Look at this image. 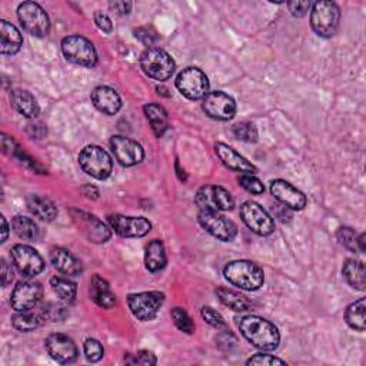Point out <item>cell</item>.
I'll return each instance as SVG.
<instances>
[{
	"label": "cell",
	"mask_w": 366,
	"mask_h": 366,
	"mask_svg": "<svg viewBox=\"0 0 366 366\" xmlns=\"http://www.w3.org/2000/svg\"><path fill=\"white\" fill-rule=\"evenodd\" d=\"M135 36L136 39H139L143 45H147V46H152L156 41H158V36H156V32L152 27H139L135 30Z\"/></svg>",
	"instance_id": "ee69618b"
},
{
	"label": "cell",
	"mask_w": 366,
	"mask_h": 366,
	"mask_svg": "<svg viewBox=\"0 0 366 366\" xmlns=\"http://www.w3.org/2000/svg\"><path fill=\"white\" fill-rule=\"evenodd\" d=\"M49 258L53 268L68 277H76L82 272V263L68 249L52 248Z\"/></svg>",
	"instance_id": "603a6c76"
},
{
	"label": "cell",
	"mask_w": 366,
	"mask_h": 366,
	"mask_svg": "<svg viewBox=\"0 0 366 366\" xmlns=\"http://www.w3.org/2000/svg\"><path fill=\"white\" fill-rule=\"evenodd\" d=\"M62 53L69 62L85 66L95 68L98 64V52L89 39L80 35H72L62 41Z\"/></svg>",
	"instance_id": "5b68a950"
},
{
	"label": "cell",
	"mask_w": 366,
	"mask_h": 366,
	"mask_svg": "<svg viewBox=\"0 0 366 366\" xmlns=\"http://www.w3.org/2000/svg\"><path fill=\"white\" fill-rule=\"evenodd\" d=\"M45 348L59 363H73L78 359V346L68 335L52 333L45 341Z\"/></svg>",
	"instance_id": "ac0fdd59"
},
{
	"label": "cell",
	"mask_w": 366,
	"mask_h": 366,
	"mask_svg": "<svg viewBox=\"0 0 366 366\" xmlns=\"http://www.w3.org/2000/svg\"><path fill=\"white\" fill-rule=\"evenodd\" d=\"M195 203L200 209H212V210H232L235 206V199L222 186L217 185H206L200 188L195 196Z\"/></svg>",
	"instance_id": "9a60e30c"
},
{
	"label": "cell",
	"mask_w": 366,
	"mask_h": 366,
	"mask_svg": "<svg viewBox=\"0 0 366 366\" xmlns=\"http://www.w3.org/2000/svg\"><path fill=\"white\" fill-rule=\"evenodd\" d=\"M143 113L149 122L152 131H154V133L158 138H162L169 126L168 113L165 108L158 103H147L143 106Z\"/></svg>",
	"instance_id": "83f0119b"
},
{
	"label": "cell",
	"mask_w": 366,
	"mask_h": 366,
	"mask_svg": "<svg viewBox=\"0 0 366 366\" xmlns=\"http://www.w3.org/2000/svg\"><path fill=\"white\" fill-rule=\"evenodd\" d=\"M17 17L27 34L45 38L50 32V19L43 8L35 2H23L17 8Z\"/></svg>",
	"instance_id": "52a82bcc"
},
{
	"label": "cell",
	"mask_w": 366,
	"mask_h": 366,
	"mask_svg": "<svg viewBox=\"0 0 366 366\" xmlns=\"http://www.w3.org/2000/svg\"><path fill=\"white\" fill-rule=\"evenodd\" d=\"M90 298L98 307L103 309H110L116 307V295L110 291L108 281H105L99 274H95L90 281Z\"/></svg>",
	"instance_id": "d4e9b609"
},
{
	"label": "cell",
	"mask_w": 366,
	"mask_h": 366,
	"mask_svg": "<svg viewBox=\"0 0 366 366\" xmlns=\"http://www.w3.org/2000/svg\"><path fill=\"white\" fill-rule=\"evenodd\" d=\"M13 279V273L9 269L8 263L5 261H2V285L8 286V284Z\"/></svg>",
	"instance_id": "681fc988"
},
{
	"label": "cell",
	"mask_w": 366,
	"mask_h": 366,
	"mask_svg": "<svg viewBox=\"0 0 366 366\" xmlns=\"http://www.w3.org/2000/svg\"><path fill=\"white\" fill-rule=\"evenodd\" d=\"M92 103L103 115H116L122 108V99L117 92L109 86H98L92 92Z\"/></svg>",
	"instance_id": "44dd1931"
},
{
	"label": "cell",
	"mask_w": 366,
	"mask_h": 366,
	"mask_svg": "<svg viewBox=\"0 0 366 366\" xmlns=\"http://www.w3.org/2000/svg\"><path fill=\"white\" fill-rule=\"evenodd\" d=\"M50 286H52L53 292L60 298V300L68 302V303L75 300L76 293H78V288H76L75 282H72L66 278L56 277V278L50 279Z\"/></svg>",
	"instance_id": "e575fe53"
},
{
	"label": "cell",
	"mask_w": 366,
	"mask_h": 366,
	"mask_svg": "<svg viewBox=\"0 0 366 366\" xmlns=\"http://www.w3.org/2000/svg\"><path fill=\"white\" fill-rule=\"evenodd\" d=\"M240 333L248 342L261 351H274L279 346L281 335L278 328L261 316H245L239 322Z\"/></svg>",
	"instance_id": "6da1fadb"
},
{
	"label": "cell",
	"mask_w": 366,
	"mask_h": 366,
	"mask_svg": "<svg viewBox=\"0 0 366 366\" xmlns=\"http://www.w3.org/2000/svg\"><path fill=\"white\" fill-rule=\"evenodd\" d=\"M341 10L339 6L333 2H316L312 5L311 26L314 32L321 38H332L339 27Z\"/></svg>",
	"instance_id": "3957f363"
},
{
	"label": "cell",
	"mask_w": 366,
	"mask_h": 366,
	"mask_svg": "<svg viewBox=\"0 0 366 366\" xmlns=\"http://www.w3.org/2000/svg\"><path fill=\"white\" fill-rule=\"evenodd\" d=\"M79 165L89 176L105 180L112 173V159L101 146H86L79 155Z\"/></svg>",
	"instance_id": "8992f818"
},
{
	"label": "cell",
	"mask_w": 366,
	"mask_h": 366,
	"mask_svg": "<svg viewBox=\"0 0 366 366\" xmlns=\"http://www.w3.org/2000/svg\"><path fill=\"white\" fill-rule=\"evenodd\" d=\"M12 229L20 239H24V240L34 242L41 237L39 226L30 218H26L22 215H17L13 218Z\"/></svg>",
	"instance_id": "d6a6232c"
},
{
	"label": "cell",
	"mask_w": 366,
	"mask_h": 366,
	"mask_svg": "<svg viewBox=\"0 0 366 366\" xmlns=\"http://www.w3.org/2000/svg\"><path fill=\"white\" fill-rule=\"evenodd\" d=\"M176 87L185 98L199 101L209 94V79L200 69L188 68L177 75Z\"/></svg>",
	"instance_id": "30bf717a"
},
{
	"label": "cell",
	"mask_w": 366,
	"mask_h": 366,
	"mask_svg": "<svg viewBox=\"0 0 366 366\" xmlns=\"http://www.w3.org/2000/svg\"><path fill=\"white\" fill-rule=\"evenodd\" d=\"M23 46V38L16 26L2 20L0 22V52L2 54H16Z\"/></svg>",
	"instance_id": "cb8c5ba5"
},
{
	"label": "cell",
	"mask_w": 366,
	"mask_h": 366,
	"mask_svg": "<svg viewBox=\"0 0 366 366\" xmlns=\"http://www.w3.org/2000/svg\"><path fill=\"white\" fill-rule=\"evenodd\" d=\"M168 258L163 242L159 239H154L149 242L145 252V265L146 269L150 272H159L166 266Z\"/></svg>",
	"instance_id": "f1b7e54d"
},
{
	"label": "cell",
	"mask_w": 366,
	"mask_h": 366,
	"mask_svg": "<svg viewBox=\"0 0 366 366\" xmlns=\"http://www.w3.org/2000/svg\"><path fill=\"white\" fill-rule=\"evenodd\" d=\"M126 363H132V365H145V366H152V365H156L158 359L156 356L149 352V351H139L136 355H131L128 353L125 356Z\"/></svg>",
	"instance_id": "60d3db41"
},
{
	"label": "cell",
	"mask_w": 366,
	"mask_h": 366,
	"mask_svg": "<svg viewBox=\"0 0 366 366\" xmlns=\"http://www.w3.org/2000/svg\"><path fill=\"white\" fill-rule=\"evenodd\" d=\"M224 274L229 284L249 292L258 291L265 282L262 268L251 261L229 262L224 269Z\"/></svg>",
	"instance_id": "7a4b0ae2"
},
{
	"label": "cell",
	"mask_w": 366,
	"mask_h": 366,
	"mask_svg": "<svg viewBox=\"0 0 366 366\" xmlns=\"http://www.w3.org/2000/svg\"><path fill=\"white\" fill-rule=\"evenodd\" d=\"M237 182H239V185H240L243 189L251 192V193H254V195H261V193L265 192L263 183H262L255 175H252V173H243V175H240L239 179H237Z\"/></svg>",
	"instance_id": "f35d334b"
},
{
	"label": "cell",
	"mask_w": 366,
	"mask_h": 366,
	"mask_svg": "<svg viewBox=\"0 0 366 366\" xmlns=\"http://www.w3.org/2000/svg\"><path fill=\"white\" fill-rule=\"evenodd\" d=\"M247 363L248 365H256V366H274V365H285L286 362L279 359V358H277V356H272V355L256 353L255 356L248 359Z\"/></svg>",
	"instance_id": "7bdbcfd3"
},
{
	"label": "cell",
	"mask_w": 366,
	"mask_h": 366,
	"mask_svg": "<svg viewBox=\"0 0 366 366\" xmlns=\"http://www.w3.org/2000/svg\"><path fill=\"white\" fill-rule=\"evenodd\" d=\"M82 193L87 198V199H98L99 198V191H98V188H95V186H92V185H86V186H83L82 188Z\"/></svg>",
	"instance_id": "f907efd6"
},
{
	"label": "cell",
	"mask_w": 366,
	"mask_h": 366,
	"mask_svg": "<svg viewBox=\"0 0 366 366\" xmlns=\"http://www.w3.org/2000/svg\"><path fill=\"white\" fill-rule=\"evenodd\" d=\"M43 296V288L39 282H19L10 296V305L16 312L35 309Z\"/></svg>",
	"instance_id": "5bb4252c"
},
{
	"label": "cell",
	"mask_w": 366,
	"mask_h": 366,
	"mask_svg": "<svg viewBox=\"0 0 366 366\" xmlns=\"http://www.w3.org/2000/svg\"><path fill=\"white\" fill-rule=\"evenodd\" d=\"M176 170H177V177H179L182 182H186L188 176H186L185 170H183V169L180 168V165H179V161H176Z\"/></svg>",
	"instance_id": "f5cc1de1"
},
{
	"label": "cell",
	"mask_w": 366,
	"mask_h": 366,
	"mask_svg": "<svg viewBox=\"0 0 366 366\" xmlns=\"http://www.w3.org/2000/svg\"><path fill=\"white\" fill-rule=\"evenodd\" d=\"M215 150H217V155L218 158L222 161V163L235 170V172H240V173H256V168L245 158V156H242L240 154H237V152L225 145V143H217L215 146Z\"/></svg>",
	"instance_id": "7402d4cb"
},
{
	"label": "cell",
	"mask_w": 366,
	"mask_h": 366,
	"mask_svg": "<svg viewBox=\"0 0 366 366\" xmlns=\"http://www.w3.org/2000/svg\"><path fill=\"white\" fill-rule=\"evenodd\" d=\"M26 205L36 218L45 222H52L57 217V209L54 203L42 195H29L26 199Z\"/></svg>",
	"instance_id": "4316f807"
},
{
	"label": "cell",
	"mask_w": 366,
	"mask_h": 366,
	"mask_svg": "<svg viewBox=\"0 0 366 366\" xmlns=\"http://www.w3.org/2000/svg\"><path fill=\"white\" fill-rule=\"evenodd\" d=\"M10 102L16 110L27 119H34L39 115V105L35 96L27 90L15 89L10 92Z\"/></svg>",
	"instance_id": "484cf974"
},
{
	"label": "cell",
	"mask_w": 366,
	"mask_h": 366,
	"mask_svg": "<svg viewBox=\"0 0 366 366\" xmlns=\"http://www.w3.org/2000/svg\"><path fill=\"white\" fill-rule=\"evenodd\" d=\"M202 108L205 113L215 120H230L236 113V103L233 98L226 95L225 92H209L203 98Z\"/></svg>",
	"instance_id": "2e32d148"
},
{
	"label": "cell",
	"mask_w": 366,
	"mask_h": 366,
	"mask_svg": "<svg viewBox=\"0 0 366 366\" xmlns=\"http://www.w3.org/2000/svg\"><path fill=\"white\" fill-rule=\"evenodd\" d=\"M95 23L103 34H110L113 30V23L110 20V17L108 15L102 13V12L95 13Z\"/></svg>",
	"instance_id": "bcb514c9"
},
{
	"label": "cell",
	"mask_w": 366,
	"mask_h": 366,
	"mask_svg": "<svg viewBox=\"0 0 366 366\" xmlns=\"http://www.w3.org/2000/svg\"><path fill=\"white\" fill-rule=\"evenodd\" d=\"M47 322L46 316L43 314V309L41 308L39 311H24V312H17L12 318V325L15 329L20 332H30L38 329L42 323Z\"/></svg>",
	"instance_id": "4dcf8cb0"
},
{
	"label": "cell",
	"mask_w": 366,
	"mask_h": 366,
	"mask_svg": "<svg viewBox=\"0 0 366 366\" xmlns=\"http://www.w3.org/2000/svg\"><path fill=\"white\" fill-rule=\"evenodd\" d=\"M12 262L26 278H35L45 269V261L38 251L27 245H15L10 251Z\"/></svg>",
	"instance_id": "4fadbf2b"
},
{
	"label": "cell",
	"mask_w": 366,
	"mask_h": 366,
	"mask_svg": "<svg viewBox=\"0 0 366 366\" xmlns=\"http://www.w3.org/2000/svg\"><path fill=\"white\" fill-rule=\"evenodd\" d=\"M288 8L295 17H303L312 8V3L311 2H299V0H298V2H289Z\"/></svg>",
	"instance_id": "f6af8a7d"
},
{
	"label": "cell",
	"mask_w": 366,
	"mask_h": 366,
	"mask_svg": "<svg viewBox=\"0 0 366 366\" xmlns=\"http://www.w3.org/2000/svg\"><path fill=\"white\" fill-rule=\"evenodd\" d=\"M110 228L122 237H142L152 229V224L146 218L110 215L108 218Z\"/></svg>",
	"instance_id": "d6986e66"
},
{
	"label": "cell",
	"mask_w": 366,
	"mask_h": 366,
	"mask_svg": "<svg viewBox=\"0 0 366 366\" xmlns=\"http://www.w3.org/2000/svg\"><path fill=\"white\" fill-rule=\"evenodd\" d=\"M198 219L200 226L206 232H209L212 236H215L222 242H230L237 235L236 225L226 217L221 215L218 210L200 209Z\"/></svg>",
	"instance_id": "9c48e42d"
},
{
	"label": "cell",
	"mask_w": 366,
	"mask_h": 366,
	"mask_svg": "<svg viewBox=\"0 0 366 366\" xmlns=\"http://www.w3.org/2000/svg\"><path fill=\"white\" fill-rule=\"evenodd\" d=\"M338 240L342 243L345 248H348L352 252H360L359 251V235L355 232V229L342 226L337 232Z\"/></svg>",
	"instance_id": "d590c367"
},
{
	"label": "cell",
	"mask_w": 366,
	"mask_h": 366,
	"mask_svg": "<svg viewBox=\"0 0 366 366\" xmlns=\"http://www.w3.org/2000/svg\"><path fill=\"white\" fill-rule=\"evenodd\" d=\"M240 217L245 225L259 236H268L274 230L273 218L256 202L248 200L242 203Z\"/></svg>",
	"instance_id": "8fae6325"
},
{
	"label": "cell",
	"mask_w": 366,
	"mask_h": 366,
	"mask_svg": "<svg viewBox=\"0 0 366 366\" xmlns=\"http://www.w3.org/2000/svg\"><path fill=\"white\" fill-rule=\"evenodd\" d=\"M110 147L116 161L122 166H135L145 158L143 147L138 142L125 136H113L110 139Z\"/></svg>",
	"instance_id": "e0dca14e"
},
{
	"label": "cell",
	"mask_w": 366,
	"mask_h": 366,
	"mask_svg": "<svg viewBox=\"0 0 366 366\" xmlns=\"http://www.w3.org/2000/svg\"><path fill=\"white\" fill-rule=\"evenodd\" d=\"M163 303L165 295L158 291L133 293L128 298L129 309L132 311L133 316L142 322H147L156 318L158 312L163 307Z\"/></svg>",
	"instance_id": "ba28073f"
},
{
	"label": "cell",
	"mask_w": 366,
	"mask_h": 366,
	"mask_svg": "<svg viewBox=\"0 0 366 366\" xmlns=\"http://www.w3.org/2000/svg\"><path fill=\"white\" fill-rule=\"evenodd\" d=\"M109 6L117 15H128L132 10V3L131 2H110Z\"/></svg>",
	"instance_id": "c3c4849f"
},
{
	"label": "cell",
	"mask_w": 366,
	"mask_h": 366,
	"mask_svg": "<svg viewBox=\"0 0 366 366\" xmlns=\"http://www.w3.org/2000/svg\"><path fill=\"white\" fill-rule=\"evenodd\" d=\"M140 68L146 76L159 82L168 80L175 72L173 57L159 47H149L140 56Z\"/></svg>",
	"instance_id": "277c9868"
},
{
	"label": "cell",
	"mask_w": 366,
	"mask_h": 366,
	"mask_svg": "<svg viewBox=\"0 0 366 366\" xmlns=\"http://www.w3.org/2000/svg\"><path fill=\"white\" fill-rule=\"evenodd\" d=\"M365 311H366V305H365V299H359L356 300L355 303L349 305L346 312H345V319H346V323L358 330V332H363L365 328H366V315H365Z\"/></svg>",
	"instance_id": "836d02e7"
},
{
	"label": "cell",
	"mask_w": 366,
	"mask_h": 366,
	"mask_svg": "<svg viewBox=\"0 0 366 366\" xmlns=\"http://www.w3.org/2000/svg\"><path fill=\"white\" fill-rule=\"evenodd\" d=\"M0 218H2V219H0V221H2V230H3L2 242H6V239H8V235H9V226H8V222H6L5 217H0Z\"/></svg>",
	"instance_id": "816d5d0a"
},
{
	"label": "cell",
	"mask_w": 366,
	"mask_h": 366,
	"mask_svg": "<svg viewBox=\"0 0 366 366\" xmlns=\"http://www.w3.org/2000/svg\"><path fill=\"white\" fill-rule=\"evenodd\" d=\"M217 296L219 298V300L225 305V307H228L229 309H232L235 312H245L251 308V302L242 293L235 292L232 289L218 288Z\"/></svg>",
	"instance_id": "1f68e13d"
},
{
	"label": "cell",
	"mask_w": 366,
	"mask_h": 366,
	"mask_svg": "<svg viewBox=\"0 0 366 366\" xmlns=\"http://www.w3.org/2000/svg\"><path fill=\"white\" fill-rule=\"evenodd\" d=\"M83 351H85V356L89 362H99L103 355H105V349L102 346V344L94 338H89L85 341L83 345Z\"/></svg>",
	"instance_id": "ab89813d"
},
{
	"label": "cell",
	"mask_w": 366,
	"mask_h": 366,
	"mask_svg": "<svg viewBox=\"0 0 366 366\" xmlns=\"http://www.w3.org/2000/svg\"><path fill=\"white\" fill-rule=\"evenodd\" d=\"M342 274L345 281L358 291H365L366 286V274H365V265L356 259H348L344 263Z\"/></svg>",
	"instance_id": "f546056e"
},
{
	"label": "cell",
	"mask_w": 366,
	"mask_h": 366,
	"mask_svg": "<svg viewBox=\"0 0 366 366\" xmlns=\"http://www.w3.org/2000/svg\"><path fill=\"white\" fill-rule=\"evenodd\" d=\"M272 210L274 213V217H277L278 219H281L282 222H289L291 221V209H288L285 205H282V203L274 205L272 207Z\"/></svg>",
	"instance_id": "7dc6e473"
},
{
	"label": "cell",
	"mask_w": 366,
	"mask_h": 366,
	"mask_svg": "<svg viewBox=\"0 0 366 366\" xmlns=\"http://www.w3.org/2000/svg\"><path fill=\"white\" fill-rule=\"evenodd\" d=\"M270 193L279 203L285 205L291 210H302L305 206H307V196L286 180L282 179L272 180Z\"/></svg>",
	"instance_id": "ffe728a7"
},
{
	"label": "cell",
	"mask_w": 366,
	"mask_h": 366,
	"mask_svg": "<svg viewBox=\"0 0 366 366\" xmlns=\"http://www.w3.org/2000/svg\"><path fill=\"white\" fill-rule=\"evenodd\" d=\"M233 135L236 139L248 143H255L258 140V131L255 125L249 124V122H240V124L235 125Z\"/></svg>",
	"instance_id": "8d00e7d4"
},
{
	"label": "cell",
	"mask_w": 366,
	"mask_h": 366,
	"mask_svg": "<svg viewBox=\"0 0 366 366\" xmlns=\"http://www.w3.org/2000/svg\"><path fill=\"white\" fill-rule=\"evenodd\" d=\"M71 215L79 230L85 235V237L89 242L105 243L110 239L112 236L110 229L95 215H90V213L79 209H72Z\"/></svg>",
	"instance_id": "7c38bea8"
},
{
	"label": "cell",
	"mask_w": 366,
	"mask_h": 366,
	"mask_svg": "<svg viewBox=\"0 0 366 366\" xmlns=\"http://www.w3.org/2000/svg\"><path fill=\"white\" fill-rule=\"evenodd\" d=\"M170 315H172V319H173V322H175V325H176V328L179 330L185 332L188 335L193 333L195 323L192 322L191 316L188 315V312L185 309H183V308H175V309H172Z\"/></svg>",
	"instance_id": "74e56055"
},
{
	"label": "cell",
	"mask_w": 366,
	"mask_h": 366,
	"mask_svg": "<svg viewBox=\"0 0 366 366\" xmlns=\"http://www.w3.org/2000/svg\"><path fill=\"white\" fill-rule=\"evenodd\" d=\"M202 314V318L206 323H209L210 326L213 328H218V329H222V328H226V322L224 319V316L221 314H218L215 309H212L209 307H205L202 308L200 311Z\"/></svg>",
	"instance_id": "b9f144b4"
}]
</instances>
